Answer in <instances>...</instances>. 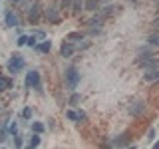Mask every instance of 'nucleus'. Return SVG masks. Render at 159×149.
Segmentation results:
<instances>
[{"label":"nucleus","mask_w":159,"mask_h":149,"mask_svg":"<svg viewBox=\"0 0 159 149\" xmlns=\"http://www.w3.org/2000/svg\"><path fill=\"white\" fill-rule=\"evenodd\" d=\"M80 70L76 66H68L66 70H64V82H66V88L68 92H74L76 89V86L80 84Z\"/></svg>","instance_id":"f257e3e1"},{"label":"nucleus","mask_w":159,"mask_h":149,"mask_svg":"<svg viewBox=\"0 0 159 149\" xmlns=\"http://www.w3.org/2000/svg\"><path fill=\"white\" fill-rule=\"evenodd\" d=\"M24 68H26V60H24V56H20V54H14V56L8 60V72L12 74V76H16Z\"/></svg>","instance_id":"f03ea898"},{"label":"nucleus","mask_w":159,"mask_h":149,"mask_svg":"<svg viewBox=\"0 0 159 149\" xmlns=\"http://www.w3.org/2000/svg\"><path fill=\"white\" fill-rule=\"evenodd\" d=\"M28 22L30 24H36L40 20V14H42V4H40V0H32V4L28 6Z\"/></svg>","instance_id":"7ed1b4c3"},{"label":"nucleus","mask_w":159,"mask_h":149,"mask_svg":"<svg viewBox=\"0 0 159 149\" xmlns=\"http://www.w3.org/2000/svg\"><path fill=\"white\" fill-rule=\"evenodd\" d=\"M102 24H103V16H102V14H93V16L88 20V26H89L88 32L92 34V36H93V34H99V32H102Z\"/></svg>","instance_id":"20e7f679"},{"label":"nucleus","mask_w":159,"mask_h":149,"mask_svg":"<svg viewBox=\"0 0 159 149\" xmlns=\"http://www.w3.org/2000/svg\"><path fill=\"white\" fill-rule=\"evenodd\" d=\"M42 12H44V18H46L48 22H52V24L60 22V8H58V4H50V6H46Z\"/></svg>","instance_id":"39448f33"},{"label":"nucleus","mask_w":159,"mask_h":149,"mask_svg":"<svg viewBox=\"0 0 159 149\" xmlns=\"http://www.w3.org/2000/svg\"><path fill=\"white\" fill-rule=\"evenodd\" d=\"M30 88H34V89H38L40 92V74L36 72V70H30V72L26 74V89H30Z\"/></svg>","instance_id":"423d86ee"},{"label":"nucleus","mask_w":159,"mask_h":149,"mask_svg":"<svg viewBox=\"0 0 159 149\" xmlns=\"http://www.w3.org/2000/svg\"><path fill=\"white\" fill-rule=\"evenodd\" d=\"M127 111H129V115L139 117L143 111H145V102H143V99H135V102H133L131 106L127 107Z\"/></svg>","instance_id":"0eeeda50"},{"label":"nucleus","mask_w":159,"mask_h":149,"mask_svg":"<svg viewBox=\"0 0 159 149\" xmlns=\"http://www.w3.org/2000/svg\"><path fill=\"white\" fill-rule=\"evenodd\" d=\"M74 52H76V46L72 42H62V46H60V56L62 58H72Z\"/></svg>","instance_id":"6e6552de"},{"label":"nucleus","mask_w":159,"mask_h":149,"mask_svg":"<svg viewBox=\"0 0 159 149\" xmlns=\"http://www.w3.org/2000/svg\"><path fill=\"white\" fill-rule=\"evenodd\" d=\"M4 22H6L8 28H16L18 26V14L14 12V10H6V14H4Z\"/></svg>","instance_id":"1a4fd4ad"},{"label":"nucleus","mask_w":159,"mask_h":149,"mask_svg":"<svg viewBox=\"0 0 159 149\" xmlns=\"http://www.w3.org/2000/svg\"><path fill=\"white\" fill-rule=\"evenodd\" d=\"M70 12H72L74 16H80V14L84 12V0H72V4H70Z\"/></svg>","instance_id":"9d476101"},{"label":"nucleus","mask_w":159,"mask_h":149,"mask_svg":"<svg viewBox=\"0 0 159 149\" xmlns=\"http://www.w3.org/2000/svg\"><path fill=\"white\" fill-rule=\"evenodd\" d=\"M111 145H116V147L129 145V133H121V135H117L116 139H111Z\"/></svg>","instance_id":"9b49d317"},{"label":"nucleus","mask_w":159,"mask_h":149,"mask_svg":"<svg viewBox=\"0 0 159 149\" xmlns=\"http://www.w3.org/2000/svg\"><path fill=\"white\" fill-rule=\"evenodd\" d=\"M143 79H145V82H157V79H159V70H157V68L145 70V74H143Z\"/></svg>","instance_id":"f8f14e48"},{"label":"nucleus","mask_w":159,"mask_h":149,"mask_svg":"<svg viewBox=\"0 0 159 149\" xmlns=\"http://www.w3.org/2000/svg\"><path fill=\"white\" fill-rule=\"evenodd\" d=\"M34 48H36L40 54H48L50 50H52V42H50V40H44V42L36 44V46H34Z\"/></svg>","instance_id":"ddd939ff"},{"label":"nucleus","mask_w":159,"mask_h":149,"mask_svg":"<svg viewBox=\"0 0 159 149\" xmlns=\"http://www.w3.org/2000/svg\"><path fill=\"white\" fill-rule=\"evenodd\" d=\"M99 8V0H84V10L88 12H96Z\"/></svg>","instance_id":"4468645a"},{"label":"nucleus","mask_w":159,"mask_h":149,"mask_svg":"<svg viewBox=\"0 0 159 149\" xmlns=\"http://www.w3.org/2000/svg\"><path fill=\"white\" fill-rule=\"evenodd\" d=\"M10 88H12V79L0 74V93H2V92H6V89H10Z\"/></svg>","instance_id":"2eb2a0df"},{"label":"nucleus","mask_w":159,"mask_h":149,"mask_svg":"<svg viewBox=\"0 0 159 149\" xmlns=\"http://www.w3.org/2000/svg\"><path fill=\"white\" fill-rule=\"evenodd\" d=\"M84 40V32H70L68 34V42H82Z\"/></svg>","instance_id":"dca6fc26"},{"label":"nucleus","mask_w":159,"mask_h":149,"mask_svg":"<svg viewBox=\"0 0 159 149\" xmlns=\"http://www.w3.org/2000/svg\"><path fill=\"white\" fill-rule=\"evenodd\" d=\"M40 145V133H32L28 139V147H38Z\"/></svg>","instance_id":"f3484780"},{"label":"nucleus","mask_w":159,"mask_h":149,"mask_svg":"<svg viewBox=\"0 0 159 149\" xmlns=\"http://www.w3.org/2000/svg\"><path fill=\"white\" fill-rule=\"evenodd\" d=\"M113 10H117V8H116V6H111V4H107V6H103V8H102V12H99V14H102L103 18H107V16H111V14H113Z\"/></svg>","instance_id":"a211bd4d"},{"label":"nucleus","mask_w":159,"mask_h":149,"mask_svg":"<svg viewBox=\"0 0 159 149\" xmlns=\"http://www.w3.org/2000/svg\"><path fill=\"white\" fill-rule=\"evenodd\" d=\"M70 4H72V0H60V2H58L60 12H68V10H70Z\"/></svg>","instance_id":"6ab92c4d"},{"label":"nucleus","mask_w":159,"mask_h":149,"mask_svg":"<svg viewBox=\"0 0 159 149\" xmlns=\"http://www.w3.org/2000/svg\"><path fill=\"white\" fill-rule=\"evenodd\" d=\"M44 129H46V125H44L42 121H34V123H32V131H34V133H42Z\"/></svg>","instance_id":"aec40b11"},{"label":"nucleus","mask_w":159,"mask_h":149,"mask_svg":"<svg viewBox=\"0 0 159 149\" xmlns=\"http://www.w3.org/2000/svg\"><path fill=\"white\" fill-rule=\"evenodd\" d=\"M20 115H22V119H32V107L26 106V107L22 109V113H20Z\"/></svg>","instance_id":"412c9836"},{"label":"nucleus","mask_w":159,"mask_h":149,"mask_svg":"<svg viewBox=\"0 0 159 149\" xmlns=\"http://www.w3.org/2000/svg\"><path fill=\"white\" fill-rule=\"evenodd\" d=\"M80 102H82V96H80V93H72V96H70V106H78Z\"/></svg>","instance_id":"4be33fe9"},{"label":"nucleus","mask_w":159,"mask_h":149,"mask_svg":"<svg viewBox=\"0 0 159 149\" xmlns=\"http://www.w3.org/2000/svg\"><path fill=\"white\" fill-rule=\"evenodd\" d=\"M149 46H153V48H155V46H159V36H157L155 32H153L151 36H149Z\"/></svg>","instance_id":"5701e85b"},{"label":"nucleus","mask_w":159,"mask_h":149,"mask_svg":"<svg viewBox=\"0 0 159 149\" xmlns=\"http://www.w3.org/2000/svg\"><path fill=\"white\" fill-rule=\"evenodd\" d=\"M14 145H16V147H22L24 145V141H22V137H20V133H14Z\"/></svg>","instance_id":"b1692460"},{"label":"nucleus","mask_w":159,"mask_h":149,"mask_svg":"<svg viewBox=\"0 0 159 149\" xmlns=\"http://www.w3.org/2000/svg\"><path fill=\"white\" fill-rule=\"evenodd\" d=\"M76 117H78V121H86V119H88L86 111H82V109H78V111H76Z\"/></svg>","instance_id":"393cba45"},{"label":"nucleus","mask_w":159,"mask_h":149,"mask_svg":"<svg viewBox=\"0 0 159 149\" xmlns=\"http://www.w3.org/2000/svg\"><path fill=\"white\" fill-rule=\"evenodd\" d=\"M66 117L70 119V121H78V117H76V111H72V109H70V111H66Z\"/></svg>","instance_id":"a878e982"},{"label":"nucleus","mask_w":159,"mask_h":149,"mask_svg":"<svg viewBox=\"0 0 159 149\" xmlns=\"http://www.w3.org/2000/svg\"><path fill=\"white\" fill-rule=\"evenodd\" d=\"M26 46H30V48H34V46H36V36H28V40H26Z\"/></svg>","instance_id":"bb28decb"},{"label":"nucleus","mask_w":159,"mask_h":149,"mask_svg":"<svg viewBox=\"0 0 159 149\" xmlns=\"http://www.w3.org/2000/svg\"><path fill=\"white\" fill-rule=\"evenodd\" d=\"M26 40H28V36H24V34H22V36H20V38H18V42H16V46H26Z\"/></svg>","instance_id":"cd10ccee"},{"label":"nucleus","mask_w":159,"mask_h":149,"mask_svg":"<svg viewBox=\"0 0 159 149\" xmlns=\"http://www.w3.org/2000/svg\"><path fill=\"white\" fill-rule=\"evenodd\" d=\"M6 129L10 131V135H14V133H18V125H16V123H12V125H10V127H6Z\"/></svg>","instance_id":"c85d7f7f"},{"label":"nucleus","mask_w":159,"mask_h":149,"mask_svg":"<svg viewBox=\"0 0 159 149\" xmlns=\"http://www.w3.org/2000/svg\"><path fill=\"white\" fill-rule=\"evenodd\" d=\"M147 139H149V141H153V139H155V129H149V133H147Z\"/></svg>","instance_id":"c756f323"},{"label":"nucleus","mask_w":159,"mask_h":149,"mask_svg":"<svg viewBox=\"0 0 159 149\" xmlns=\"http://www.w3.org/2000/svg\"><path fill=\"white\" fill-rule=\"evenodd\" d=\"M89 46H92V42H84V44H80V46H78V50H86Z\"/></svg>","instance_id":"7c9ffc66"},{"label":"nucleus","mask_w":159,"mask_h":149,"mask_svg":"<svg viewBox=\"0 0 159 149\" xmlns=\"http://www.w3.org/2000/svg\"><path fill=\"white\" fill-rule=\"evenodd\" d=\"M12 4H20V2H24V0H10Z\"/></svg>","instance_id":"2f4dec72"},{"label":"nucleus","mask_w":159,"mask_h":149,"mask_svg":"<svg viewBox=\"0 0 159 149\" xmlns=\"http://www.w3.org/2000/svg\"><path fill=\"white\" fill-rule=\"evenodd\" d=\"M0 127H2V121H0Z\"/></svg>","instance_id":"473e14b6"},{"label":"nucleus","mask_w":159,"mask_h":149,"mask_svg":"<svg viewBox=\"0 0 159 149\" xmlns=\"http://www.w3.org/2000/svg\"><path fill=\"white\" fill-rule=\"evenodd\" d=\"M0 109H2V106H0Z\"/></svg>","instance_id":"72a5a7b5"}]
</instances>
